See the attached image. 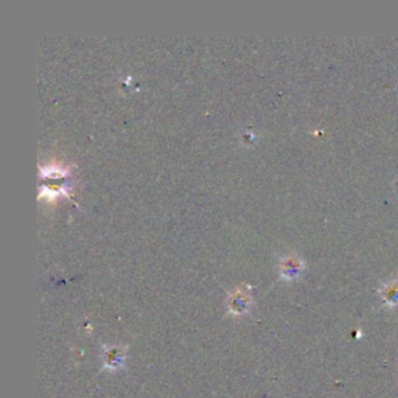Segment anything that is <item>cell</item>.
<instances>
[{"label": "cell", "mask_w": 398, "mask_h": 398, "mask_svg": "<svg viewBox=\"0 0 398 398\" xmlns=\"http://www.w3.org/2000/svg\"><path fill=\"white\" fill-rule=\"evenodd\" d=\"M305 271V262L303 258L296 254V252H289V254L282 255L279 260V277L282 280L293 282L297 280Z\"/></svg>", "instance_id": "3"}, {"label": "cell", "mask_w": 398, "mask_h": 398, "mask_svg": "<svg viewBox=\"0 0 398 398\" xmlns=\"http://www.w3.org/2000/svg\"><path fill=\"white\" fill-rule=\"evenodd\" d=\"M71 176V168L52 162L45 167H41V178L42 179H64Z\"/></svg>", "instance_id": "5"}, {"label": "cell", "mask_w": 398, "mask_h": 398, "mask_svg": "<svg viewBox=\"0 0 398 398\" xmlns=\"http://www.w3.org/2000/svg\"><path fill=\"white\" fill-rule=\"evenodd\" d=\"M128 347L117 344H103L102 346V372L116 373L126 369Z\"/></svg>", "instance_id": "2"}, {"label": "cell", "mask_w": 398, "mask_h": 398, "mask_svg": "<svg viewBox=\"0 0 398 398\" xmlns=\"http://www.w3.org/2000/svg\"><path fill=\"white\" fill-rule=\"evenodd\" d=\"M252 305H254V297H252L251 287L248 285L236 287L227 294L226 307H227L229 316H234V318L246 316L248 313L252 310Z\"/></svg>", "instance_id": "1"}, {"label": "cell", "mask_w": 398, "mask_h": 398, "mask_svg": "<svg viewBox=\"0 0 398 398\" xmlns=\"http://www.w3.org/2000/svg\"><path fill=\"white\" fill-rule=\"evenodd\" d=\"M380 297L386 307L389 308L398 307V280L394 279L382 283L380 288Z\"/></svg>", "instance_id": "4"}]
</instances>
